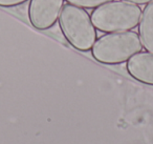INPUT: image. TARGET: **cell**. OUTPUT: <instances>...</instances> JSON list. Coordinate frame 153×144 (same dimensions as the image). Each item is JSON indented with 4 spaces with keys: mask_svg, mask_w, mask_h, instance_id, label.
I'll return each instance as SVG.
<instances>
[{
    "mask_svg": "<svg viewBox=\"0 0 153 144\" xmlns=\"http://www.w3.org/2000/svg\"><path fill=\"white\" fill-rule=\"evenodd\" d=\"M142 9L137 4L125 1H111L97 8L91 13L96 28L104 33L126 32L140 24Z\"/></svg>",
    "mask_w": 153,
    "mask_h": 144,
    "instance_id": "3",
    "label": "cell"
},
{
    "mask_svg": "<svg viewBox=\"0 0 153 144\" xmlns=\"http://www.w3.org/2000/svg\"><path fill=\"white\" fill-rule=\"evenodd\" d=\"M66 1L70 4L83 8V9H94V8H99L103 4L111 2L113 0H66Z\"/></svg>",
    "mask_w": 153,
    "mask_h": 144,
    "instance_id": "7",
    "label": "cell"
},
{
    "mask_svg": "<svg viewBox=\"0 0 153 144\" xmlns=\"http://www.w3.org/2000/svg\"><path fill=\"white\" fill-rule=\"evenodd\" d=\"M122 1H125V2L133 3V4H148V3L152 2L153 0H122Z\"/></svg>",
    "mask_w": 153,
    "mask_h": 144,
    "instance_id": "9",
    "label": "cell"
},
{
    "mask_svg": "<svg viewBox=\"0 0 153 144\" xmlns=\"http://www.w3.org/2000/svg\"><path fill=\"white\" fill-rule=\"evenodd\" d=\"M64 0H30L28 19L35 28L46 31L51 28L59 19Z\"/></svg>",
    "mask_w": 153,
    "mask_h": 144,
    "instance_id": "4",
    "label": "cell"
},
{
    "mask_svg": "<svg viewBox=\"0 0 153 144\" xmlns=\"http://www.w3.org/2000/svg\"><path fill=\"white\" fill-rule=\"evenodd\" d=\"M59 26L65 39L78 51L87 52L97 41L96 26L83 8L67 3L59 16Z\"/></svg>",
    "mask_w": 153,
    "mask_h": 144,
    "instance_id": "2",
    "label": "cell"
},
{
    "mask_svg": "<svg viewBox=\"0 0 153 144\" xmlns=\"http://www.w3.org/2000/svg\"><path fill=\"white\" fill-rule=\"evenodd\" d=\"M142 44L147 52L153 53V1L144 9L138 24Z\"/></svg>",
    "mask_w": 153,
    "mask_h": 144,
    "instance_id": "6",
    "label": "cell"
},
{
    "mask_svg": "<svg viewBox=\"0 0 153 144\" xmlns=\"http://www.w3.org/2000/svg\"><path fill=\"white\" fill-rule=\"evenodd\" d=\"M28 0H0V7L2 8H15L25 3Z\"/></svg>",
    "mask_w": 153,
    "mask_h": 144,
    "instance_id": "8",
    "label": "cell"
},
{
    "mask_svg": "<svg viewBox=\"0 0 153 144\" xmlns=\"http://www.w3.org/2000/svg\"><path fill=\"white\" fill-rule=\"evenodd\" d=\"M143 44L140 35L135 32H115L101 36L91 49L94 58L98 62L115 65L127 62L132 56L142 52Z\"/></svg>",
    "mask_w": 153,
    "mask_h": 144,
    "instance_id": "1",
    "label": "cell"
},
{
    "mask_svg": "<svg viewBox=\"0 0 153 144\" xmlns=\"http://www.w3.org/2000/svg\"><path fill=\"white\" fill-rule=\"evenodd\" d=\"M127 70L135 80L153 86V53L140 52L127 61Z\"/></svg>",
    "mask_w": 153,
    "mask_h": 144,
    "instance_id": "5",
    "label": "cell"
}]
</instances>
